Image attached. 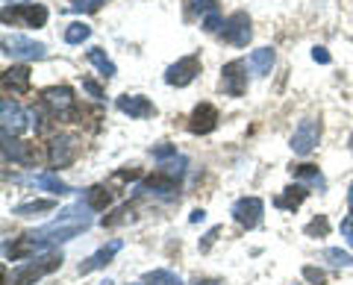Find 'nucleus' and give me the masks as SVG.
I'll list each match as a JSON object with an SVG mask.
<instances>
[{
  "instance_id": "obj_10",
  "label": "nucleus",
  "mask_w": 353,
  "mask_h": 285,
  "mask_svg": "<svg viewBox=\"0 0 353 285\" xmlns=\"http://www.w3.org/2000/svg\"><path fill=\"white\" fill-rule=\"evenodd\" d=\"M27 118H30V112H24V109H21L15 101H9V97L0 101V120H3V133H9V136L24 133V129L30 127Z\"/></svg>"
},
{
  "instance_id": "obj_31",
  "label": "nucleus",
  "mask_w": 353,
  "mask_h": 285,
  "mask_svg": "<svg viewBox=\"0 0 353 285\" xmlns=\"http://www.w3.org/2000/svg\"><path fill=\"white\" fill-rule=\"evenodd\" d=\"M153 159H159V162L176 159V147H174V145H159V147H153Z\"/></svg>"
},
{
  "instance_id": "obj_20",
  "label": "nucleus",
  "mask_w": 353,
  "mask_h": 285,
  "mask_svg": "<svg viewBox=\"0 0 353 285\" xmlns=\"http://www.w3.org/2000/svg\"><path fill=\"white\" fill-rule=\"evenodd\" d=\"M85 203L92 212H103L109 203H112V194H109L106 185H92V189L85 191Z\"/></svg>"
},
{
  "instance_id": "obj_32",
  "label": "nucleus",
  "mask_w": 353,
  "mask_h": 285,
  "mask_svg": "<svg viewBox=\"0 0 353 285\" xmlns=\"http://www.w3.org/2000/svg\"><path fill=\"white\" fill-rule=\"evenodd\" d=\"M221 27H224V21H221L218 9H215V12H209V15H203V30L206 32H218Z\"/></svg>"
},
{
  "instance_id": "obj_7",
  "label": "nucleus",
  "mask_w": 353,
  "mask_h": 285,
  "mask_svg": "<svg viewBox=\"0 0 353 285\" xmlns=\"http://www.w3.org/2000/svg\"><path fill=\"white\" fill-rule=\"evenodd\" d=\"M221 89H224V94H230V97L245 94L248 74H245V62L241 59H233V62H227L224 68H221Z\"/></svg>"
},
{
  "instance_id": "obj_19",
  "label": "nucleus",
  "mask_w": 353,
  "mask_h": 285,
  "mask_svg": "<svg viewBox=\"0 0 353 285\" xmlns=\"http://www.w3.org/2000/svg\"><path fill=\"white\" fill-rule=\"evenodd\" d=\"M306 189L303 185H289V189H285L277 200H274V206H277V209H285V212H294L297 206H301L303 200H306Z\"/></svg>"
},
{
  "instance_id": "obj_34",
  "label": "nucleus",
  "mask_w": 353,
  "mask_h": 285,
  "mask_svg": "<svg viewBox=\"0 0 353 285\" xmlns=\"http://www.w3.org/2000/svg\"><path fill=\"white\" fill-rule=\"evenodd\" d=\"M341 238H345L347 244L353 247V215H347L345 221H341Z\"/></svg>"
},
{
  "instance_id": "obj_3",
  "label": "nucleus",
  "mask_w": 353,
  "mask_h": 285,
  "mask_svg": "<svg viewBox=\"0 0 353 285\" xmlns=\"http://www.w3.org/2000/svg\"><path fill=\"white\" fill-rule=\"evenodd\" d=\"M318 141H321V120H318V118H306L294 129L292 150L297 153V156H309V153L318 147Z\"/></svg>"
},
{
  "instance_id": "obj_11",
  "label": "nucleus",
  "mask_w": 353,
  "mask_h": 285,
  "mask_svg": "<svg viewBox=\"0 0 353 285\" xmlns=\"http://www.w3.org/2000/svg\"><path fill=\"white\" fill-rule=\"evenodd\" d=\"M3 156L12 159L15 165H36L39 162V150L30 141H18L9 133H3Z\"/></svg>"
},
{
  "instance_id": "obj_2",
  "label": "nucleus",
  "mask_w": 353,
  "mask_h": 285,
  "mask_svg": "<svg viewBox=\"0 0 353 285\" xmlns=\"http://www.w3.org/2000/svg\"><path fill=\"white\" fill-rule=\"evenodd\" d=\"M3 53L12 59H21V62H32V59L48 56V48L27 36H3Z\"/></svg>"
},
{
  "instance_id": "obj_28",
  "label": "nucleus",
  "mask_w": 353,
  "mask_h": 285,
  "mask_svg": "<svg viewBox=\"0 0 353 285\" xmlns=\"http://www.w3.org/2000/svg\"><path fill=\"white\" fill-rule=\"evenodd\" d=\"M303 233H306V235H327V233H330V221H327L324 215H318L315 221H309V224L303 226Z\"/></svg>"
},
{
  "instance_id": "obj_30",
  "label": "nucleus",
  "mask_w": 353,
  "mask_h": 285,
  "mask_svg": "<svg viewBox=\"0 0 353 285\" xmlns=\"http://www.w3.org/2000/svg\"><path fill=\"white\" fill-rule=\"evenodd\" d=\"M101 3H103V0H74L71 9H74V12H97Z\"/></svg>"
},
{
  "instance_id": "obj_27",
  "label": "nucleus",
  "mask_w": 353,
  "mask_h": 285,
  "mask_svg": "<svg viewBox=\"0 0 353 285\" xmlns=\"http://www.w3.org/2000/svg\"><path fill=\"white\" fill-rule=\"evenodd\" d=\"M324 259L330 262V265H336V268H350L353 265V256L345 253L341 247H327L324 250Z\"/></svg>"
},
{
  "instance_id": "obj_1",
  "label": "nucleus",
  "mask_w": 353,
  "mask_h": 285,
  "mask_svg": "<svg viewBox=\"0 0 353 285\" xmlns=\"http://www.w3.org/2000/svg\"><path fill=\"white\" fill-rule=\"evenodd\" d=\"M59 265H62V253H48V256L32 259V262H24L21 268H15L12 279H15V285H36L41 277L53 273Z\"/></svg>"
},
{
  "instance_id": "obj_25",
  "label": "nucleus",
  "mask_w": 353,
  "mask_h": 285,
  "mask_svg": "<svg viewBox=\"0 0 353 285\" xmlns=\"http://www.w3.org/2000/svg\"><path fill=\"white\" fill-rule=\"evenodd\" d=\"M145 285H183V279L176 277V273L171 271H150L145 273V279H141Z\"/></svg>"
},
{
  "instance_id": "obj_17",
  "label": "nucleus",
  "mask_w": 353,
  "mask_h": 285,
  "mask_svg": "<svg viewBox=\"0 0 353 285\" xmlns=\"http://www.w3.org/2000/svg\"><path fill=\"white\" fill-rule=\"evenodd\" d=\"M3 85L6 89L12 85L15 94H24L30 89V68L27 65H12L9 71H3Z\"/></svg>"
},
{
  "instance_id": "obj_44",
  "label": "nucleus",
  "mask_w": 353,
  "mask_h": 285,
  "mask_svg": "<svg viewBox=\"0 0 353 285\" xmlns=\"http://www.w3.org/2000/svg\"><path fill=\"white\" fill-rule=\"evenodd\" d=\"M3 3H18V0H3Z\"/></svg>"
},
{
  "instance_id": "obj_6",
  "label": "nucleus",
  "mask_w": 353,
  "mask_h": 285,
  "mask_svg": "<svg viewBox=\"0 0 353 285\" xmlns=\"http://www.w3.org/2000/svg\"><path fill=\"white\" fill-rule=\"evenodd\" d=\"M77 153H80V138L77 136H57L50 145L48 159H50L53 168H68V165H74Z\"/></svg>"
},
{
  "instance_id": "obj_42",
  "label": "nucleus",
  "mask_w": 353,
  "mask_h": 285,
  "mask_svg": "<svg viewBox=\"0 0 353 285\" xmlns=\"http://www.w3.org/2000/svg\"><path fill=\"white\" fill-rule=\"evenodd\" d=\"M347 147H353V133H350V138H347Z\"/></svg>"
},
{
  "instance_id": "obj_38",
  "label": "nucleus",
  "mask_w": 353,
  "mask_h": 285,
  "mask_svg": "<svg viewBox=\"0 0 353 285\" xmlns=\"http://www.w3.org/2000/svg\"><path fill=\"white\" fill-rule=\"evenodd\" d=\"M312 59H315L318 65H330V53H327L324 48H315V50H312Z\"/></svg>"
},
{
  "instance_id": "obj_40",
  "label": "nucleus",
  "mask_w": 353,
  "mask_h": 285,
  "mask_svg": "<svg viewBox=\"0 0 353 285\" xmlns=\"http://www.w3.org/2000/svg\"><path fill=\"white\" fill-rule=\"evenodd\" d=\"M192 285H224V279H194Z\"/></svg>"
},
{
  "instance_id": "obj_12",
  "label": "nucleus",
  "mask_w": 353,
  "mask_h": 285,
  "mask_svg": "<svg viewBox=\"0 0 353 285\" xmlns=\"http://www.w3.org/2000/svg\"><path fill=\"white\" fill-rule=\"evenodd\" d=\"M218 127V109L212 103L194 106V112L189 115V133L192 136H209Z\"/></svg>"
},
{
  "instance_id": "obj_39",
  "label": "nucleus",
  "mask_w": 353,
  "mask_h": 285,
  "mask_svg": "<svg viewBox=\"0 0 353 285\" xmlns=\"http://www.w3.org/2000/svg\"><path fill=\"white\" fill-rule=\"evenodd\" d=\"M203 218H206V212H203V209H194V212H192V218H189V221H192V224H201Z\"/></svg>"
},
{
  "instance_id": "obj_41",
  "label": "nucleus",
  "mask_w": 353,
  "mask_h": 285,
  "mask_svg": "<svg viewBox=\"0 0 353 285\" xmlns=\"http://www.w3.org/2000/svg\"><path fill=\"white\" fill-rule=\"evenodd\" d=\"M347 203H350V215H353V185H350V191H347Z\"/></svg>"
},
{
  "instance_id": "obj_35",
  "label": "nucleus",
  "mask_w": 353,
  "mask_h": 285,
  "mask_svg": "<svg viewBox=\"0 0 353 285\" xmlns=\"http://www.w3.org/2000/svg\"><path fill=\"white\" fill-rule=\"evenodd\" d=\"M83 89H85L88 94H92V97H97V101H101V97H103V89H101V85H97L94 80H88V76L83 80Z\"/></svg>"
},
{
  "instance_id": "obj_33",
  "label": "nucleus",
  "mask_w": 353,
  "mask_h": 285,
  "mask_svg": "<svg viewBox=\"0 0 353 285\" xmlns=\"http://www.w3.org/2000/svg\"><path fill=\"white\" fill-rule=\"evenodd\" d=\"M127 215H130V206H121V209L115 212V218H103V226H115L121 221H127Z\"/></svg>"
},
{
  "instance_id": "obj_22",
  "label": "nucleus",
  "mask_w": 353,
  "mask_h": 285,
  "mask_svg": "<svg viewBox=\"0 0 353 285\" xmlns=\"http://www.w3.org/2000/svg\"><path fill=\"white\" fill-rule=\"evenodd\" d=\"M88 62H92V65H94V68H97V71H101V74L106 76V80H112V76L118 74V68H115V62H112V59H109V56H106V53H103L101 48H92V50H88Z\"/></svg>"
},
{
  "instance_id": "obj_9",
  "label": "nucleus",
  "mask_w": 353,
  "mask_h": 285,
  "mask_svg": "<svg viewBox=\"0 0 353 285\" xmlns=\"http://www.w3.org/2000/svg\"><path fill=\"white\" fill-rule=\"evenodd\" d=\"M21 21V24L27 27H44L48 24V9H44L41 3H18L12 9H3V21Z\"/></svg>"
},
{
  "instance_id": "obj_5",
  "label": "nucleus",
  "mask_w": 353,
  "mask_h": 285,
  "mask_svg": "<svg viewBox=\"0 0 353 285\" xmlns=\"http://www.w3.org/2000/svg\"><path fill=\"white\" fill-rule=\"evenodd\" d=\"M221 36H224V41H230V45L236 48H248V41L253 39V27H250V18L248 12H233L224 27H221Z\"/></svg>"
},
{
  "instance_id": "obj_15",
  "label": "nucleus",
  "mask_w": 353,
  "mask_h": 285,
  "mask_svg": "<svg viewBox=\"0 0 353 285\" xmlns=\"http://www.w3.org/2000/svg\"><path fill=\"white\" fill-rule=\"evenodd\" d=\"M121 247H124V241H118V238H115V241H109V244H103L101 250H97V253H92V256H88V259L83 262V265H80V273L85 277V273H92V271L106 268L109 262L115 259V253H118Z\"/></svg>"
},
{
  "instance_id": "obj_37",
  "label": "nucleus",
  "mask_w": 353,
  "mask_h": 285,
  "mask_svg": "<svg viewBox=\"0 0 353 285\" xmlns=\"http://www.w3.org/2000/svg\"><path fill=\"white\" fill-rule=\"evenodd\" d=\"M194 9L197 12H215V0H194Z\"/></svg>"
},
{
  "instance_id": "obj_26",
  "label": "nucleus",
  "mask_w": 353,
  "mask_h": 285,
  "mask_svg": "<svg viewBox=\"0 0 353 285\" xmlns=\"http://www.w3.org/2000/svg\"><path fill=\"white\" fill-rule=\"evenodd\" d=\"M88 36H92V27L88 24H68L65 27V41H68V45H83Z\"/></svg>"
},
{
  "instance_id": "obj_36",
  "label": "nucleus",
  "mask_w": 353,
  "mask_h": 285,
  "mask_svg": "<svg viewBox=\"0 0 353 285\" xmlns=\"http://www.w3.org/2000/svg\"><path fill=\"white\" fill-rule=\"evenodd\" d=\"M218 233H221V229L215 226V229H209V233L203 235V241H201V250H203V253H206V250H209V247H212V241L218 238Z\"/></svg>"
},
{
  "instance_id": "obj_13",
  "label": "nucleus",
  "mask_w": 353,
  "mask_h": 285,
  "mask_svg": "<svg viewBox=\"0 0 353 285\" xmlns=\"http://www.w3.org/2000/svg\"><path fill=\"white\" fill-rule=\"evenodd\" d=\"M41 106L50 109L53 115H65L74 106V92L68 89V85H53V89H44L41 92Z\"/></svg>"
},
{
  "instance_id": "obj_8",
  "label": "nucleus",
  "mask_w": 353,
  "mask_h": 285,
  "mask_svg": "<svg viewBox=\"0 0 353 285\" xmlns=\"http://www.w3.org/2000/svg\"><path fill=\"white\" fill-rule=\"evenodd\" d=\"M262 215H265V203L259 200V197H241V200L233 203L236 224L245 226V229H256L259 221H262Z\"/></svg>"
},
{
  "instance_id": "obj_18",
  "label": "nucleus",
  "mask_w": 353,
  "mask_h": 285,
  "mask_svg": "<svg viewBox=\"0 0 353 285\" xmlns=\"http://www.w3.org/2000/svg\"><path fill=\"white\" fill-rule=\"evenodd\" d=\"M248 65H250V74H253V76H265V74L274 68V50H271V48L253 50L250 56H248Z\"/></svg>"
},
{
  "instance_id": "obj_43",
  "label": "nucleus",
  "mask_w": 353,
  "mask_h": 285,
  "mask_svg": "<svg viewBox=\"0 0 353 285\" xmlns=\"http://www.w3.org/2000/svg\"><path fill=\"white\" fill-rule=\"evenodd\" d=\"M101 285H115V282H109V279H103V282H101Z\"/></svg>"
},
{
  "instance_id": "obj_14",
  "label": "nucleus",
  "mask_w": 353,
  "mask_h": 285,
  "mask_svg": "<svg viewBox=\"0 0 353 285\" xmlns=\"http://www.w3.org/2000/svg\"><path fill=\"white\" fill-rule=\"evenodd\" d=\"M115 106H118V112H124L130 118H153L157 115V106L141 94H121L115 101Z\"/></svg>"
},
{
  "instance_id": "obj_21",
  "label": "nucleus",
  "mask_w": 353,
  "mask_h": 285,
  "mask_svg": "<svg viewBox=\"0 0 353 285\" xmlns=\"http://www.w3.org/2000/svg\"><path fill=\"white\" fill-rule=\"evenodd\" d=\"M36 189H44V191H50V194H57V197H62V194H71V189L65 185L59 177H53V173H39V177H32L30 180Z\"/></svg>"
},
{
  "instance_id": "obj_23",
  "label": "nucleus",
  "mask_w": 353,
  "mask_h": 285,
  "mask_svg": "<svg viewBox=\"0 0 353 285\" xmlns=\"http://www.w3.org/2000/svg\"><path fill=\"white\" fill-rule=\"evenodd\" d=\"M292 177H294V180H303V182H309V185H318L321 191L327 189L321 171H318L315 165H294V168H292Z\"/></svg>"
},
{
  "instance_id": "obj_29",
  "label": "nucleus",
  "mask_w": 353,
  "mask_h": 285,
  "mask_svg": "<svg viewBox=\"0 0 353 285\" xmlns=\"http://www.w3.org/2000/svg\"><path fill=\"white\" fill-rule=\"evenodd\" d=\"M303 279H309L312 285H324L327 282V273L321 268H312V265H306L303 268Z\"/></svg>"
},
{
  "instance_id": "obj_16",
  "label": "nucleus",
  "mask_w": 353,
  "mask_h": 285,
  "mask_svg": "<svg viewBox=\"0 0 353 285\" xmlns=\"http://www.w3.org/2000/svg\"><path fill=\"white\" fill-rule=\"evenodd\" d=\"M176 185H180V180L168 177L165 171H157V173H150L148 180H141L136 191H139V194H174Z\"/></svg>"
},
{
  "instance_id": "obj_4",
  "label": "nucleus",
  "mask_w": 353,
  "mask_h": 285,
  "mask_svg": "<svg viewBox=\"0 0 353 285\" xmlns=\"http://www.w3.org/2000/svg\"><path fill=\"white\" fill-rule=\"evenodd\" d=\"M197 74H201V56H197V53H192V56L176 59L171 68L165 71V83L176 85V89H185L189 83H194Z\"/></svg>"
},
{
  "instance_id": "obj_24",
  "label": "nucleus",
  "mask_w": 353,
  "mask_h": 285,
  "mask_svg": "<svg viewBox=\"0 0 353 285\" xmlns=\"http://www.w3.org/2000/svg\"><path fill=\"white\" fill-rule=\"evenodd\" d=\"M53 206H57L53 200H30V203L15 206L12 215H18V218H32V215H39V212H50Z\"/></svg>"
}]
</instances>
